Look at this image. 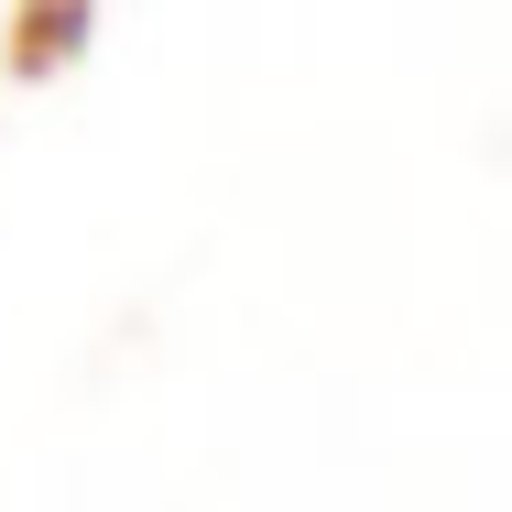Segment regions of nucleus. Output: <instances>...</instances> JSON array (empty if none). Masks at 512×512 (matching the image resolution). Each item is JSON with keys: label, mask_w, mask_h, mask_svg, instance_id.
<instances>
[{"label": "nucleus", "mask_w": 512, "mask_h": 512, "mask_svg": "<svg viewBox=\"0 0 512 512\" xmlns=\"http://www.w3.org/2000/svg\"><path fill=\"white\" fill-rule=\"evenodd\" d=\"M77 44H88V0H22V22H11V66H22V77L66 66Z\"/></svg>", "instance_id": "obj_1"}]
</instances>
